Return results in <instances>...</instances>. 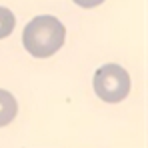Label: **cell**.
Masks as SVG:
<instances>
[{"mask_svg": "<svg viewBox=\"0 0 148 148\" xmlns=\"http://www.w3.org/2000/svg\"><path fill=\"white\" fill-rule=\"evenodd\" d=\"M66 30L64 24L54 16H36L24 28L22 44L36 58H48L62 48Z\"/></svg>", "mask_w": 148, "mask_h": 148, "instance_id": "obj_1", "label": "cell"}, {"mask_svg": "<svg viewBox=\"0 0 148 148\" xmlns=\"http://www.w3.org/2000/svg\"><path fill=\"white\" fill-rule=\"evenodd\" d=\"M94 90L104 102H120L130 92V76L122 66L104 64L94 74Z\"/></svg>", "mask_w": 148, "mask_h": 148, "instance_id": "obj_2", "label": "cell"}, {"mask_svg": "<svg viewBox=\"0 0 148 148\" xmlns=\"http://www.w3.org/2000/svg\"><path fill=\"white\" fill-rule=\"evenodd\" d=\"M18 112V104H16V98L6 92V90H0V126H6L14 120Z\"/></svg>", "mask_w": 148, "mask_h": 148, "instance_id": "obj_3", "label": "cell"}, {"mask_svg": "<svg viewBox=\"0 0 148 148\" xmlns=\"http://www.w3.org/2000/svg\"><path fill=\"white\" fill-rule=\"evenodd\" d=\"M14 24H16L14 14H12L8 8L0 6V38H6V36L14 30Z\"/></svg>", "mask_w": 148, "mask_h": 148, "instance_id": "obj_4", "label": "cell"}, {"mask_svg": "<svg viewBox=\"0 0 148 148\" xmlns=\"http://www.w3.org/2000/svg\"><path fill=\"white\" fill-rule=\"evenodd\" d=\"M78 6H82V8H94V6H98L102 4L104 0H74Z\"/></svg>", "mask_w": 148, "mask_h": 148, "instance_id": "obj_5", "label": "cell"}]
</instances>
